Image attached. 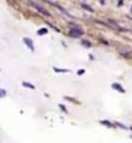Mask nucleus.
<instances>
[{"label": "nucleus", "mask_w": 132, "mask_h": 143, "mask_svg": "<svg viewBox=\"0 0 132 143\" xmlns=\"http://www.w3.org/2000/svg\"><path fill=\"white\" fill-rule=\"evenodd\" d=\"M111 89H113V90H117L118 93H120V94H124V93H126V90L123 89V86L119 85V83H117V82L111 83Z\"/></svg>", "instance_id": "nucleus-4"}, {"label": "nucleus", "mask_w": 132, "mask_h": 143, "mask_svg": "<svg viewBox=\"0 0 132 143\" xmlns=\"http://www.w3.org/2000/svg\"><path fill=\"white\" fill-rule=\"evenodd\" d=\"M100 124H101V125H105L106 128H113V126H114V125H113V122H110L109 120H101V121H100Z\"/></svg>", "instance_id": "nucleus-5"}, {"label": "nucleus", "mask_w": 132, "mask_h": 143, "mask_svg": "<svg viewBox=\"0 0 132 143\" xmlns=\"http://www.w3.org/2000/svg\"><path fill=\"white\" fill-rule=\"evenodd\" d=\"M84 73H85L84 69H80V70H78V76H82V74H84Z\"/></svg>", "instance_id": "nucleus-14"}, {"label": "nucleus", "mask_w": 132, "mask_h": 143, "mask_svg": "<svg viewBox=\"0 0 132 143\" xmlns=\"http://www.w3.org/2000/svg\"><path fill=\"white\" fill-rule=\"evenodd\" d=\"M5 95H7V91H5L4 89H1V87H0V98H4Z\"/></svg>", "instance_id": "nucleus-11"}, {"label": "nucleus", "mask_w": 132, "mask_h": 143, "mask_svg": "<svg viewBox=\"0 0 132 143\" xmlns=\"http://www.w3.org/2000/svg\"><path fill=\"white\" fill-rule=\"evenodd\" d=\"M69 35H70L71 38L79 39V38H82V37L84 35V30H83V29H80V27H78V26L71 27L70 31H69Z\"/></svg>", "instance_id": "nucleus-1"}, {"label": "nucleus", "mask_w": 132, "mask_h": 143, "mask_svg": "<svg viewBox=\"0 0 132 143\" xmlns=\"http://www.w3.org/2000/svg\"><path fill=\"white\" fill-rule=\"evenodd\" d=\"M48 30L47 29H40V30H38V35H44V34H47Z\"/></svg>", "instance_id": "nucleus-10"}, {"label": "nucleus", "mask_w": 132, "mask_h": 143, "mask_svg": "<svg viewBox=\"0 0 132 143\" xmlns=\"http://www.w3.org/2000/svg\"><path fill=\"white\" fill-rule=\"evenodd\" d=\"M22 86L24 87H27V89H31V90H35V86H34L32 83H30V82H22Z\"/></svg>", "instance_id": "nucleus-7"}, {"label": "nucleus", "mask_w": 132, "mask_h": 143, "mask_svg": "<svg viewBox=\"0 0 132 143\" xmlns=\"http://www.w3.org/2000/svg\"><path fill=\"white\" fill-rule=\"evenodd\" d=\"M82 46H84L85 48H91V47H92V43L88 42L87 39H82Z\"/></svg>", "instance_id": "nucleus-6"}, {"label": "nucleus", "mask_w": 132, "mask_h": 143, "mask_svg": "<svg viewBox=\"0 0 132 143\" xmlns=\"http://www.w3.org/2000/svg\"><path fill=\"white\" fill-rule=\"evenodd\" d=\"M30 4L32 5V7L34 8H35L36 10H39V12L40 13H42V14H44V16H49V12H48V10H45L43 7H42V5H39L38 3H34V1H30Z\"/></svg>", "instance_id": "nucleus-3"}, {"label": "nucleus", "mask_w": 132, "mask_h": 143, "mask_svg": "<svg viewBox=\"0 0 132 143\" xmlns=\"http://www.w3.org/2000/svg\"><path fill=\"white\" fill-rule=\"evenodd\" d=\"M60 108H61V109H62V112H65V113L67 112V109H66V107H65V105H62V104H60Z\"/></svg>", "instance_id": "nucleus-13"}, {"label": "nucleus", "mask_w": 132, "mask_h": 143, "mask_svg": "<svg viewBox=\"0 0 132 143\" xmlns=\"http://www.w3.org/2000/svg\"><path fill=\"white\" fill-rule=\"evenodd\" d=\"M82 7H83L84 9H87V10H89V12H92V10H93L92 8H89V7H88V5H85V4H82Z\"/></svg>", "instance_id": "nucleus-12"}, {"label": "nucleus", "mask_w": 132, "mask_h": 143, "mask_svg": "<svg viewBox=\"0 0 132 143\" xmlns=\"http://www.w3.org/2000/svg\"><path fill=\"white\" fill-rule=\"evenodd\" d=\"M130 129H131V130H132V126H131V128H130Z\"/></svg>", "instance_id": "nucleus-15"}, {"label": "nucleus", "mask_w": 132, "mask_h": 143, "mask_svg": "<svg viewBox=\"0 0 132 143\" xmlns=\"http://www.w3.org/2000/svg\"><path fill=\"white\" fill-rule=\"evenodd\" d=\"M53 70L56 73H69V72H70L69 69H60V68H57V66H53Z\"/></svg>", "instance_id": "nucleus-8"}, {"label": "nucleus", "mask_w": 132, "mask_h": 143, "mask_svg": "<svg viewBox=\"0 0 132 143\" xmlns=\"http://www.w3.org/2000/svg\"><path fill=\"white\" fill-rule=\"evenodd\" d=\"M22 42H24L25 44H26V47L28 48L31 51V52H34V51H35V46H34V42L31 41L30 38H27V37H24L22 38Z\"/></svg>", "instance_id": "nucleus-2"}, {"label": "nucleus", "mask_w": 132, "mask_h": 143, "mask_svg": "<svg viewBox=\"0 0 132 143\" xmlns=\"http://www.w3.org/2000/svg\"><path fill=\"white\" fill-rule=\"evenodd\" d=\"M114 124H115L118 128H120V129H124V130H127V126H126V125H123V124H120V122H118V121H115Z\"/></svg>", "instance_id": "nucleus-9"}]
</instances>
